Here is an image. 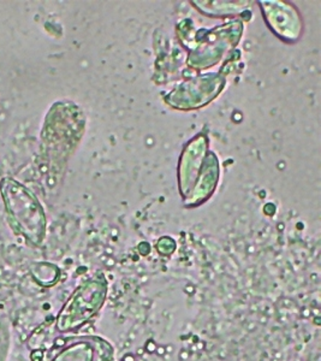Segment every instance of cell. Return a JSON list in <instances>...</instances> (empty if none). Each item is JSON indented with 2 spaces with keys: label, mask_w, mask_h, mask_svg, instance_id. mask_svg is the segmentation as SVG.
Here are the masks:
<instances>
[{
  "label": "cell",
  "mask_w": 321,
  "mask_h": 361,
  "mask_svg": "<svg viewBox=\"0 0 321 361\" xmlns=\"http://www.w3.org/2000/svg\"><path fill=\"white\" fill-rule=\"evenodd\" d=\"M0 189L13 229L28 243L39 246L46 231L45 214L40 204L23 185L11 178L1 180Z\"/></svg>",
  "instance_id": "obj_1"
},
{
  "label": "cell",
  "mask_w": 321,
  "mask_h": 361,
  "mask_svg": "<svg viewBox=\"0 0 321 361\" xmlns=\"http://www.w3.org/2000/svg\"><path fill=\"white\" fill-rule=\"evenodd\" d=\"M106 293V284L100 279H89L81 284L58 314V331L70 333L86 324L103 307Z\"/></svg>",
  "instance_id": "obj_2"
},
{
  "label": "cell",
  "mask_w": 321,
  "mask_h": 361,
  "mask_svg": "<svg viewBox=\"0 0 321 361\" xmlns=\"http://www.w3.org/2000/svg\"><path fill=\"white\" fill-rule=\"evenodd\" d=\"M71 343L64 347L52 361H95L96 347L93 337L74 338Z\"/></svg>",
  "instance_id": "obj_3"
}]
</instances>
